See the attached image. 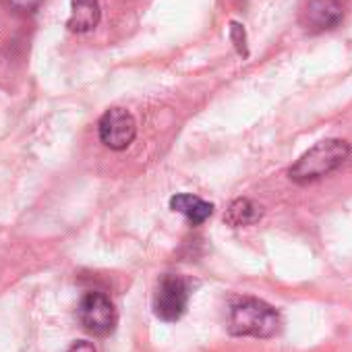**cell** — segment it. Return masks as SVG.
Returning a JSON list of instances; mask_svg holds the SVG:
<instances>
[{
  "label": "cell",
  "instance_id": "cell-10",
  "mask_svg": "<svg viewBox=\"0 0 352 352\" xmlns=\"http://www.w3.org/2000/svg\"><path fill=\"white\" fill-rule=\"evenodd\" d=\"M5 3L17 15H34L42 7L44 0H5Z\"/></svg>",
  "mask_w": 352,
  "mask_h": 352
},
{
  "label": "cell",
  "instance_id": "cell-9",
  "mask_svg": "<svg viewBox=\"0 0 352 352\" xmlns=\"http://www.w3.org/2000/svg\"><path fill=\"white\" fill-rule=\"evenodd\" d=\"M263 218V208L249 199V197H239L234 199L228 210H226V224L232 226V228H243V226H251V224H257L259 220Z\"/></svg>",
  "mask_w": 352,
  "mask_h": 352
},
{
  "label": "cell",
  "instance_id": "cell-7",
  "mask_svg": "<svg viewBox=\"0 0 352 352\" xmlns=\"http://www.w3.org/2000/svg\"><path fill=\"white\" fill-rule=\"evenodd\" d=\"M170 210L185 216L193 226H201L214 216V204L191 195V193H179L170 199Z\"/></svg>",
  "mask_w": 352,
  "mask_h": 352
},
{
  "label": "cell",
  "instance_id": "cell-6",
  "mask_svg": "<svg viewBox=\"0 0 352 352\" xmlns=\"http://www.w3.org/2000/svg\"><path fill=\"white\" fill-rule=\"evenodd\" d=\"M344 19V7L340 0H307L300 9V28L307 34H325L336 30Z\"/></svg>",
  "mask_w": 352,
  "mask_h": 352
},
{
  "label": "cell",
  "instance_id": "cell-4",
  "mask_svg": "<svg viewBox=\"0 0 352 352\" xmlns=\"http://www.w3.org/2000/svg\"><path fill=\"white\" fill-rule=\"evenodd\" d=\"M189 305V284L174 274H166L160 278L155 294H153V313L162 321H179Z\"/></svg>",
  "mask_w": 352,
  "mask_h": 352
},
{
  "label": "cell",
  "instance_id": "cell-11",
  "mask_svg": "<svg viewBox=\"0 0 352 352\" xmlns=\"http://www.w3.org/2000/svg\"><path fill=\"white\" fill-rule=\"evenodd\" d=\"M230 38H232V42H234V46H236V50H239V54L241 56H247V38H245V30L239 25V23H232L230 25Z\"/></svg>",
  "mask_w": 352,
  "mask_h": 352
},
{
  "label": "cell",
  "instance_id": "cell-12",
  "mask_svg": "<svg viewBox=\"0 0 352 352\" xmlns=\"http://www.w3.org/2000/svg\"><path fill=\"white\" fill-rule=\"evenodd\" d=\"M67 352H98V350H96V346H94L91 342L81 340V342H75Z\"/></svg>",
  "mask_w": 352,
  "mask_h": 352
},
{
  "label": "cell",
  "instance_id": "cell-8",
  "mask_svg": "<svg viewBox=\"0 0 352 352\" xmlns=\"http://www.w3.org/2000/svg\"><path fill=\"white\" fill-rule=\"evenodd\" d=\"M102 19L98 0H71V17L67 28L75 34H87L98 28Z\"/></svg>",
  "mask_w": 352,
  "mask_h": 352
},
{
  "label": "cell",
  "instance_id": "cell-3",
  "mask_svg": "<svg viewBox=\"0 0 352 352\" xmlns=\"http://www.w3.org/2000/svg\"><path fill=\"white\" fill-rule=\"evenodd\" d=\"M79 321L83 325V329L96 338H106L116 329L118 323V313L112 305V300L100 292V290H89L77 309Z\"/></svg>",
  "mask_w": 352,
  "mask_h": 352
},
{
  "label": "cell",
  "instance_id": "cell-2",
  "mask_svg": "<svg viewBox=\"0 0 352 352\" xmlns=\"http://www.w3.org/2000/svg\"><path fill=\"white\" fill-rule=\"evenodd\" d=\"M278 311L259 298H241L230 307L228 331L243 338H272L280 331Z\"/></svg>",
  "mask_w": 352,
  "mask_h": 352
},
{
  "label": "cell",
  "instance_id": "cell-1",
  "mask_svg": "<svg viewBox=\"0 0 352 352\" xmlns=\"http://www.w3.org/2000/svg\"><path fill=\"white\" fill-rule=\"evenodd\" d=\"M350 145L344 139H323L305 151L288 170L290 181L296 185H309L321 181L323 176L338 170L350 157Z\"/></svg>",
  "mask_w": 352,
  "mask_h": 352
},
{
  "label": "cell",
  "instance_id": "cell-5",
  "mask_svg": "<svg viewBox=\"0 0 352 352\" xmlns=\"http://www.w3.org/2000/svg\"><path fill=\"white\" fill-rule=\"evenodd\" d=\"M98 133H100V141L108 149L122 151L137 137L135 116L124 108H110L102 114V118L98 122Z\"/></svg>",
  "mask_w": 352,
  "mask_h": 352
}]
</instances>
